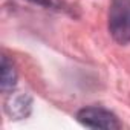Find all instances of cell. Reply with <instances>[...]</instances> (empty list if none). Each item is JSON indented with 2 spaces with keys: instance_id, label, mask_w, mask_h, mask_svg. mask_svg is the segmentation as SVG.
Here are the masks:
<instances>
[{
  "instance_id": "obj_4",
  "label": "cell",
  "mask_w": 130,
  "mask_h": 130,
  "mask_svg": "<svg viewBox=\"0 0 130 130\" xmlns=\"http://www.w3.org/2000/svg\"><path fill=\"white\" fill-rule=\"evenodd\" d=\"M17 84V72L12 61L6 55L2 57V77H0V89L3 92H12Z\"/></svg>"
},
{
  "instance_id": "obj_3",
  "label": "cell",
  "mask_w": 130,
  "mask_h": 130,
  "mask_svg": "<svg viewBox=\"0 0 130 130\" xmlns=\"http://www.w3.org/2000/svg\"><path fill=\"white\" fill-rule=\"evenodd\" d=\"M32 110V98L28 93H11L5 103V112L12 119H23Z\"/></svg>"
},
{
  "instance_id": "obj_2",
  "label": "cell",
  "mask_w": 130,
  "mask_h": 130,
  "mask_svg": "<svg viewBox=\"0 0 130 130\" xmlns=\"http://www.w3.org/2000/svg\"><path fill=\"white\" fill-rule=\"evenodd\" d=\"M78 122L90 128H104V130H115L121 127L118 118L107 109L103 107H84L77 113Z\"/></svg>"
},
{
  "instance_id": "obj_1",
  "label": "cell",
  "mask_w": 130,
  "mask_h": 130,
  "mask_svg": "<svg viewBox=\"0 0 130 130\" xmlns=\"http://www.w3.org/2000/svg\"><path fill=\"white\" fill-rule=\"evenodd\" d=\"M109 32L116 43H130V0H112L109 8Z\"/></svg>"
},
{
  "instance_id": "obj_5",
  "label": "cell",
  "mask_w": 130,
  "mask_h": 130,
  "mask_svg": "<svg viewBox=\"0 0 130 130\" xmlns=\"http://www.w3.org/2000/svg\"><path fill=\"white\" fill-rule=\"evenodd\" d=\"M34 3H38V5H43V6H52L54 5V0H31Z\"/></svg>"
}]
</instances>
